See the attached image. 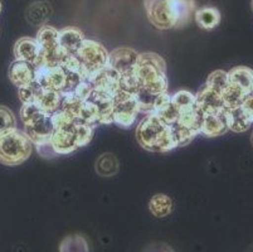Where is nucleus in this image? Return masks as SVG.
<instances>
[{
  "instance_id": "obj_1",
  "label": "nucleus",
  "mask_w": 253,
  "mask_h": 252,
  "mask_svg": "<svg viewBox=\"0 0 253 252\" xmlns=\"http://www.w3.org/2000/svg\"><path fill=\"white\" fill-rule=\"evenodd\" d=\"M148 19L158 29L185 27L194 13V0H144Z\"/></svg>"
},
{
  "instance_id": "obj_2",
  "label": "nucleus",
  "mask_w": 253,
  "mask_h": 252,
  "mask_svg": "<svg viewBox=\"0 0 253 252\" xmlns=\"http://www.w3.org/2000/svg\"><path fill=\"white\" fill-rule=\"evenodd\" d=\"M136 139L148 151L168 152L176 148L171 126L154 114L146 115L137 125Z\"/></svg>"
},
{
  "instance_id": "obj_3",
  "label": "nucleus",
  "mask_w": 253,
  "mask_h": 252,
  "mask_svg": "<svg viewBox=\"0 0 253 252\" xmlns=\"http://www.w3.org/2000/svg\"><path fill=\"white\" fill-rule=\"evenodd\" d=\"M134 73L140 87L156 95L168 92L167 63L158 53H139Z\"/></svg>"
},
{
  "instance_id": "obj_4",
  "label": "nucleus",
  "mask_w": 253,
  "mask_h": 252,
  "mask_svg": "<svg viewBox=\"0 0 253 252\" xmlns=\"http://www.w3.org/2000/svg\"><path fill=\"white\" fill-rule=\"evenodd\" d=\"M84 80L82 73L70 71L63 64L36 69V82L39 86L44 90L58 92L61 96L72 94Z\"/></svg>"
},
{
  "instance_id": "obj_5",
  "label": "nucleus",
  "mask_w": 253,
  "mask_h": 252,
  "mask_svg": "<svg viewBox=\"0 0 253 252\" xmlns=\"http://www.w3.org/2000/svg\"><path fill=\"white\" fill-rule=\"evenodd\" d=\"M33 144L27 134L18 128L0 134V164L18 166L28 160Z\"/></svg>"
},
{
  "instance_id": "obj_6",
  "label": "nucleus",
  "mask_w": 253,
  "mask_h": 252,
  "mask_svg": "<svg viewBox=\"0 0 253 252\" xmlns=\"http://www.w3.org/2000/svg\"><path fill=\"white\" fill-rule=\"evenodd\" d=\"M75 55L81 63L86 80H89L98 71L109 66V52L101 43L92 39H84Z\"/></svg>"
},
{
  "instance_id": "obj_7",
  "label": "nucleus",
  "mask_w": 253,
  "mask_h": 252,
  "mask_svg": "<svg viewBox=\"0 0 253 252\" xmlns=\"http://www.w3.org/2000/svg\"><path fill=\"white\" fill-rule=\"evenodd\" d=\"M139 114V105L135 95L116 90L114 94V124L123 129H128L136 121Z\"/></svg>"
},
{
  "instance_id": "obj_8",
  "label": "nucleus",
  "mask_w": 253,
  "mask_h": 252,
  "mask_svg": "<svg viewBox=\"0 0 253 252\" xmlns=\"http://www.w3.org/2000/svg\"><path fill=\"white\" fill-rule=\"evenodd\" d=\"M76 121L66 128L57 129L50 136V144L57 155H67L80 149L77 134H76Z\"/></svg>"
},
{
  "instance_id": "obj_9",
  "label": "nucleus",
  "mask_w": 253,
  "mask_h": 252,
  "mask_svg": "<svg viewBox=\"0 0 253 252\" xmlns=\"http://www.w3.org/2000/svg\"><path fill=\"white\" fill-rule=\"evenodd\" d=\"M139 53L132 48L120 47L109 53V66L120 76L132 72L136 66Z\"/></svg>"
},
{
  "instance_id": "obj_10",
  "label": "nucleus",
  "mask_w": 253,
  "mask_h": 252,
  "mask_svg": "<svg viewBox=\"0 0 253 252\" xmlns=\"http://www.w3.org/2000/svg\"><path fill=\"white\" fill-rule=\"evenodd\" d=\"M195 107L203 115L215 114V112L225 110L220 94L213 91L206 85L195 95Z\"/></svg>"
},
{
  "instance_id": "obj_11",
  "label": "nucleus",
  "mask_w": 253,
  "mask_h": 252,
  "mask_svg": "<svg viewBox=\"0 0 253 252\" xmlns=\"http://www.w3.org/2000/svg\"><path fill=\"white\" fill-rule=\"evenodd\" d=\"M23 131L27 134V136L31 139L32 144L36 145V147L50 142V136L54 131L52 121H50V115L44 114L33 124L25 125Z\"/></svg>"
},
{
  "instance_id": "obj_12",
  "label": "nucleus",
  "mask_w": 253,
  "mask_h": 252,
  "mask_svg": "<svg viewBox=\"0 0 253 252\" xmlns=\"http://www.w3.org/2000/svg\"><path fill=\"white\" fill-rule=\"evenodd\" d=\"M88 100L95 103L97 108L100 125L114 124V96L112 95L93 90Z\"/></svg>"
},
{
  "instance_id": "obj_13",
  "label": "nucleus",
  "mask_w": 253,
  "mask_h": 252,
  "mask_svg": "<svg viewBox=\"0 0 253 252\" xmlns=\"http://www.w3.org/2000/svg\"><path fill=\"white\" fill-rule=\"evenodd\" d=\"M228 124L225 117V110L215 112V114L203 115L201 134L207 138H218L224 135L228 131Z\"/></svg>"
},
{
  "instance_id": "obj_14",
  "label": "nucleus",
  "mask_w": 253,
  "mask_h": 252,
  "mask_svg": "<svg viewBox=\"0 0 253 252\" xmlns=\"http://www.w3.org/2000/svg\"><path fill=\"white\" fill-rule=\"evenodd\" d=\"M119 73L114 71L110 66H107L103 69H101V71H98L96 75L92 76L89 81H91L95 91L105 92V94L114 96V94L117 90V85H119Z\"/></svg>"
},
{
  "instance_id": "obj_15",
  "label": "nucleus",
  "mask_w": 253,
  "mask_h": 252,
  "mask_svg": "<svg viewBox=\"0 0 253 252\" xmlns=\"http://www.w3.org/2000/svg\"><path fill=\"white\" fill-rule=\"evenodd\" d=\"M9 80L18 89L36 81V68L32 63L15 59L9 68Z\"/></svg>"
},
{
  "instance_id": "obj_16",
  "label": "nucleus",
  "mask_w": 253,
  "mask_h": 252,
  "mask_svg": "<svg viewBox=\"0 0 253 252\" xmlns=\"http://www.w3.org/2000/svg\"><path fill=\"white\" fill-rule=\"evenodd\" d=\"M39 52H41V47L36 39L23 37L15 42L14 55L17 61L28 62V63L33 64L39 55Z\"/></svg>"
},
{
  "instance_id": "obj_17",
  "label": "nucleus",
  "mask_w": 253,
  "mask_h": 252,
  "mask_svg": "<svg viewBox=\"0 0 253 252\" xmlns=\"http://www.w3.org/2000/svg\"><path fill=\"white\" fill-rule=\"evenodd\" d=\"M58 37L59 47L67 54H75L84 39V32L76 27L64 28L62 31H59Z\"/></svg>"
},
{
  "instance_id": "obj_18",
  "label": "nucleus",
  "mask_w": 253,
  "mask_h": 252,
  "mask_svg": "<svg viewBox=\"0 0 253 252\" xmlns=\"http://www.w3.org/2000/svg\"><path fill=\"white\" fill-rule=\"evenodd\" d=\"M228 80L229 83L242 90L246 94H251L253 91V69L246 66H237L229 71Z\"/></svg>"
},
{
  "instance_id": "obj_19",
  "label": "nucleus",
  "mask_w": 253,
  "mask_h": 252,
  "mask_svg": "<svg viewBox=\"0 0 253 252\" xmlns=\"http://www.w3.org/2000/svg\"><path fill=\"white\" fill-rule=\"evenodd\" d=\"M225 117H227V124L228 129L233 133H245L252 125V120L246 114L242 106L233 108H227L225 110Z\"/></svg>"
},
{
  "instance_id": "obj_20",
  "label": "nucleus",
  "mask_w": 253,
  "mask_h": 252,
  "mask_svg": "<svg viewBox=\"0 0 253 252\" xmlns=\"http://www.w3.org/2000/svg\"><path fill=\"white\" fill-rule=\"evenodd\" d=\"M59 31L50 25H43L37 33V43L43 52H53L59 48Z\"/></svg>"
},
{
  "instance_id": "obj_21",
  "label": "nucleus",
  "mask_w": 253,
  "mask_h": 252,
  "mask_svg": "<svg viewBox=\"0 0 253 252\" xmlns=\"http://www.w3.org/2000/svg\"><path fill=\"white\" fill-rule=\"evenodd\" d=\"M62 96L61 94L56 91H50V90H42V92L37 97V100L34 101V105L39 108V110L44 112L47 115H52L53 112H56L59 107H61Z\"/></svg>"
},
{
  "instance_id": "obj_22",
  "label": "nucleus",
  "mask_w": 253,
  "mask_h": 252,
  "mask_svg": "<svg viewBox=\"0 0 253 252\" xmlns=\"http://www.w3.org/2000/svg\"><path fill=\"white\" fill-rule=\"evenodd\" d=\"M195 22L206 31L214 29L220 22V13L214 6H203L194 14Z\"/></svg>"
},
{
  "instance_id": "obj_23",
  "label": "nucleus",
  "mask_w": 253,
  "mask_h": 252,
  "mask_svg": "<svg viewBox=\"0 0 253 252\" xmlns=\"http://www.w3.org/2000/svg\"><path fill=\"white\" fill-rule=\"evenodd\" d=\"M120 168V163L117 160L116 155L111 154V152H105L100 158L96 160L95 169L100 177L110 178L117 174Z\"/></svg>"
},
{
  "instance_id": "obj_24",
  "label": "nucleus",
  "mask_w": 253,
  "mask_h": 252,
  "mask_svg": "<svg viewBox=\"0 0 253 252\" xmlns=\"http://www.w3.org/2000/svg\"><path fill=\"white\" fill-rule=\"evenodd\" d=\"M149 211L156 218H164L172 212V201L167 194H155L149 202Z\"/></svg>"
},
{
  "instance_id": "obj_25",
  "label": "nucleus",
  "mask_w": 253,
  "mask_h": 252,
  "mask_svg": "<svg viewBox=\"0 0 253 252\" xmlns=\"http://www.w3.org/2000/svg\"><path fill=\"white\" fill-rule=\"evenodd\" d=\"M59 252H89V245L84 236L70 235L66 236L59 244Z\"/></svg>"
},
{
  "instance_id": "obj_26",
  "label": "nucleus",
  "mask_w": 253,
  "mask_h": 252,
  "mask_svg": "<svg viewBox=\"0 0 253 252\" xmlns=\"http://www.w3.org/2000/svg\"><path fill=\"white\" fill-rule=\"evenodd\" d=\"M223 100V105H224V108H233V107H238V106H242L243 101H245L246 96L247 94L243 92L242 90L238 89L237 86L229 83L227 89L220 94Z\"/></svg>"
},
{
  "instance_id": "obj_27",
  "label": "nucleus",
  "mask_w": 253,
  "mask_h": 252,
  "mask_svg": "<svg viewBox=\"0 0 253 252\" xmlns=\"http://www.w3.org/2000/svg\"><path fill=\"white\" fill-rule=\"evenodd\" d=\"M202 122H203V114L201 111H198L197 107L179 114L178 120H176V124L181 125L184 128L192 129L198 134H201Z\"/></svg>"
},
{
  "instance_id": "obj_28",
  "label": "nucleus",
  "mask_w": 253,
  "mask_h": 252,
  "mask_svg": "<svg viewBox=\"0 0 253 252\" xmlns=\"http://www.w3.org/2000/svg\"><path fill=\"white\" fill-rule=\"evenodd\" d=\"M52 9L47 3H36L27 10V20L34 25H42L48 19Z\"/></svg>"
},
{
  "instance_id": "obj_29",
  "label": "nucleus",
  "mask_w": 253,
  "mask_h": 252,
  "mask_svg": "<svg viewBox=\"0 0 253 252\" xmlns=\"http://www.w3.org/2000/svg\"><path fill=\"white\" fill-rule=\"evenodd\" d=\"M171 103L178 110L179 114H181V112H185V111H189L195 107V95L186 90H181L172 95Z\"/></svg>"
},
{
  "instance_id": "obj_30",
  "label": "nucleus",
  "mask_w": 253,
  "mask_h": 252,
  "mask_svg": "<svg viewBox=\"0 0 253 252\" xmlns=\"http://www.w3.org/2000/svg\"><path fill=\"white\" fill-rule=\"evenodd\" d=\"M228 85H229L228 73L225 72V71H223V69L213 71V72L208 76L206 82V86H208L209 89L218 92V94H222V92L227 89Z\"/></svg>"
},
{
  "instance_id": "obj_31",
  "label": "nucleus",
  "mask_w": 253,
  "mask_h": 252,
  "mask_svg": "<svg viewBox=\"0 0 253 252\" xmlns=\"http://www.w3.org/2000/svg\"><path fill=\"white\" fill-rule=\"evenodd\" d=\"M171 126V130L172 134H174V139H175V143H176V148H180V147H185V145L190 144L195 139V136L199 135L197 131L192 130V129H188V128H184L181 125L179 124H172L170 125Z\"/></svg>"
},
{
  "instance_id": "obj_32",
  "label": "nucleus",
  "mask_w": 253,
  "mask_h": 252,
  "mask_svg": "<svg viewBox=\"0 0 253 252\" xmlns=\"http://www.w3.org/2000/svg\"><path fill=\"white\" fill-rule=\"evenodd\" d=\"M82 103H84V101L80 100L75 94H68L66 96H62V102L59 108H62L66 112L71 114L77 120L78 115H80V111H81Z\"/></svg>"
},
{
  "instance_id": "obj_33",
  "label": "nucleus",
  "mask_w": 253,
  "mask_h": 252,
  "mask_svg": "<svg viewBox=\"0 0 253 252\" xmlns=\"http://www.w3.org/2000/svg\"><path fill=\"white\" fill-rule=\"evenodd\" d=\"M18 90H19L18 95H19L20 102L24 105V103H34V101L37 100V97L39 96L43 89L34 81V82L29 83L27 86L20 87Z\"/></svg>"
},
{
  "instance_id": "obj_34",
  "label": "nucleus",
  "mask_w": 253,
  "mask_h": 252,
  "mask_svg": "<svg viewBox=\"0 0 253 252\" xmlns=\"http://www.w3.org/2000/svg\"><path fill=\"white\" fill-rule=\"evenodd\" d=\"M44 115L34 103H24L20 108V120L25 125H31Z\"/></svg>"
},
{
  "instance_id": "obj_35",
  "label": "nucleus",
  "mask_w": 253,
  "mask_h": 252,
  "mask_svg": "<svg viewBox=\"0 0 253 252\" xmlns=\"http://www.w3.org/2000/svg\"><path fill=\"white\" fill-rule=\"evenodd\" d=\"M76 134H77L78 139V144H80V148L86 147L89 142L93 138V129L91 125L86 124L84 121H80V120H76Z\"/></svg>"
},
{
  "instance_id": "obj_36",
  "label": "nucleus",
  "mask_w": 253,
  "mask_h": 252,
  "mask_svg": "<svg viewBox=\"0 0 253 252\" xmlns=\"http://www.w3.org/2000/svg\"><path fill=\"white\" fill-rule=\"evenodd\" d=\"M17 128V119L10 108L0 105V134Z\"/></svg>"
},
{
  "instance_id": "obj_37",
  "label": "nucleus",
  "mask_w": 253,
  "mask_h": 252,
  "mask_svg": "<svg viewBox=\"0 0 253 252\" xmlns=\"http://www.w3.org/2000/svg\"><path fill=\"white\" fill-rule=\"evenodd\" d=\"M50 121H52L53 129L57 130V129L66 128L68 125H72L73 122L76 121V119L71 114L66 112L64 110L58 108L56 112H53V114L50 115Z\"/></svg>"
},
{
  "instance_id": "obj_38",
  "label": "nucleus",
  "mask_w": 253,
  "mask_h": 252,
  "mask_svg": "<svg viewBox=\"0 0 253 252\" xmlns=\"http://www.w3.org/2000/svg\"><path fill=\"white\" fill-rule=\"evenodd\" d=\"M154 115H156L159 119L163 120V121L168 125L175 124L176 120H178V117H179L178 110L174 107V105L171 103V101H170L167 106H164L163 108H160L159 111H156Z\"/></svg>"
},
{
  "instance_id": "obj_39",
  "label": "nucleus",
  "mask_w": 253,
  "mask_h": 252,
  "mask_svg": "<svg viewBox=\"0 0 253 252\" xmlns=\"http://www.w3.org/2000/svg\"><path fill=\"white\" fill-rule=\"evenodd\" d=\"M92 92H93V86H92L91 81L84 80L81 81V83H80L77 87H76V90L72 94H75L81 101H86L88 100L89 96L92 95Z\"/></svg>"
},
{
  "instance_id": "obj_40",
  "label": "nucleus",
  "mask_w": 253,
  "mask_h": 252,
  "mask_svg": "<svg viewBox=\"0 0 253 252\" xmlns=\"http://www.w3.org/2000/svg\"><path fill=\"white\" fill-rule=\"evenodd\" d=\"M37 150H38V152L41 154V156H43V158H53V156H57L56 151L53 150L50 142L37 145Z\"/></svg>"
},
{
  "instance_id": "obj_41",
  "label": "nucleus",
  "mask_w": 253,
  "mask_h": 252,
  "mask_svg": "<svg viewBox=\"0 0 253 252\" xmlns=\"http://www.w3.org/2000/svg\"><path fill=\"white\" fill-rule=\"evenodd\" d=\"M242 107L243 110L246 111V114H247L248 116L251 117V120L253 121V92H251V94H248L247 96H246L245 101H243L242 103Z\"/></svg>"
},
{
  "instance_id": "obj_42",
  "label": "nucleus",
  "mask_w": 253,
  "mask_h": 252,
  "mask_svg": "<svg viewBox=\"0 0 253 252\" xmlns=\"http://www.w3.org/2000/svg\"><path fill=\"white\" fill-rule=\"evenodd\" d=\"M159 252H172V251L169 249H165V250H163V251H159Z\"/></svg>"
},
{
  "instance_id": "obj_43",
  "label": "nucleus",
  "mask_w": 253,
  "mask_h": 252,
  "mask_svg": "<svg viewBox=\"0 0 253 252\" xmlns=\"http://www.w3.org/2000/svg\"><path fill=\"white\" fill-rule=\"evenodd\" d=\"M251 143H252V145H253V133H252V136H251Z\"/></svg>"
},
{
  "instance_id": "obj_44",
  "label": "nucleus",
  "mask_w": 253,
  "mask_h": 252,
  "mask_svg": "<svg viewBox=\"0 0 253 252\" xmlns=\"http://www.w3.org/2000/svg\"><path fill=\"white\" fill-rule=\"evenodd\" d=\"M0 11H1V1H0Z\"/></svg>"
},
{
  "instance_id": "obj_45",
  "label": "nucleus",
  "mask_w": 253,
  "mask_h": 252,
  "mask_svg": "<svg viewBox=\"0 0 253 252\" xmlns=\"http://www.w3.org/2000/svg\"><path fill=\"white\" fill-rule=\"evenodd\" d=\"M252 8H253V0H252Z\"/></svg>"
},
{
  "instance_id": "obj_46",
  "label": "nucleus",
  "mask_w": 253,
  "mask_h": 252,
  "mask_svg": "<svg viewBox=\"0 0 253 252\" xmlns=\"http://www.w3.org/2000/svg\"><path fill=\"white\" fill-rule=\"evenodd\" d=\"M252 92H253V91H252Z\"/></svg>"
}]
</instances>
